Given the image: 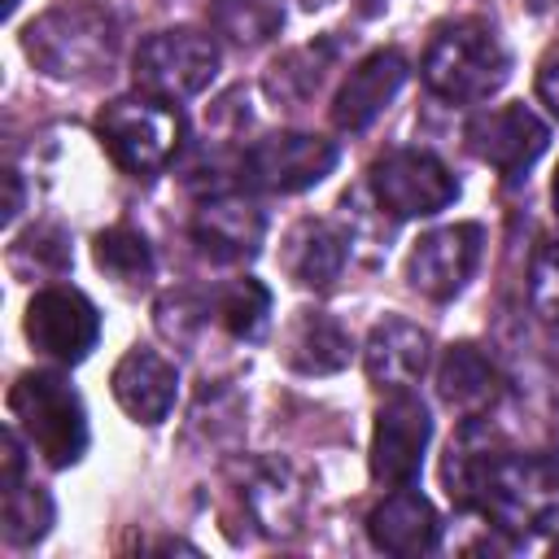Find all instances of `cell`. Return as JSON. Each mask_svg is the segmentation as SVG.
Here are the masks:
<instances>
[{"label":"cell","instance_id":"cell-1","mask_svg":"<svg viewBox=\"0 0 559 559\" xmlns=\"http://www.w3.org/2000/svg\"><path fill=\"white\" fill-rule=\"evenodd\" d=\"M476 424L480 419H467L459 445H450V459H445L450 498H459L463 507H476L507 537H533L555 528L559 459L498 450L489 437H480Z\"/></svg>","mask_w":559,"mask_h":559},{"label":"cell","instance_id":"cell-2","mask_svg":"<svg viewBox=\"0 0 559 559\" xmlns=\"http://www.w3.org/2000/svg\"><path fill=\"white\" fill-rule=\"evenodd\" d=\"M118 35L105 0H57L22 31V52L48 79H92L118 57Z\"/></svg>","mask_w":559,"mask_h":559},{"label":"cell","instance_id":"cell-3","mask_svg":"<svg viewBox=\"0 0 559 559\" xmlns=\"http://www.w3.org/2000/svg\"><path fill=\"white\" fill-rule=\"evenodd\" d=\"M419 74L432 96H441L450 105H480L507 83L511 52L489 22L459 17V22H445L428 39Z\"/></svg>","mask_w":559,"mask_h":559},{"label":"cell","instance_id":"cell-4","mask_svg":"<svg viewBox=\"0 0 559 559\" xmlns=\"http://www.w3.org/2000/svg\"><path fill=\"white\" fill-rule=\"evenodd\" d=\"M9 415L31 450L52 463L70 467L87 454V411L83 397L57 371H26L9 389Z\"/></svg>","mask_w":559,"mask_h":559},{"label":"cell","instance_id":"cell-5","mask_svg":"<svg viewBox=\"0 0 559 559\" xmlns=\"http://www.w3.org/2000/svg\"><path fill=\"white\" fill-rule=\"evenodd\" d=\"M96 135L127 175H157L183 144V114L162 96H118L100 109Z\"/></svg>","mask_w":559,"mask_h":559},{"label":"cell","instance_id":"cell-6","mask_svg":"<svg viewBox=\"0 0 559 559\" xmlns=\"http://www.w3.org/2000/svg\"><path fill=\"white\" fill-rule=\"evenodd\" d=\"M367 188L393 218H428L459 201V179L437 153L424 148H393L376 157L367 170Z\"/></svg>","mask_w":559,"mask_h":559},{"label":"cell","instance_id":"cell-7","mask_svg":"<svg viewBox=\"0 0 559 559\" xmlns=\"http://www.w3.org/2000/svg\"><path fill=\"white\" fill-rule=\"evenodd\" d=\"M135 87L162 100H183L197 96L214 83L218 74V48L210 35L175 26V31H157L135 48Z\"/></svg>","mask_w":559,"mask_h":559},{"label":"cell","instance_id":"cell-8","mask_svg":"<svg viewBox=\"0 0 559 559\" xmlns=\"http://www.w3.org/2000/svg\"><path fill=\"white\" fill-rule=\"evenodd\" d=\"M336 166V144L306 131H280L258 140L240 157V179L262 192H301L328 179Z\"/></svg>","mask_w":559,"mask_h":559},{"label":"cell","instance_id":"cell-9","mask_svg":"<svg viewBox=\"0 0 559 559\" xmlns=\"http://www.w3.org/2000/svg\"><path fill=\"white\" fill-rule=\"evenodd\" d=\"M546 144H550V131L528 105L480 109L467 122V148L485 166H493L507 183H520L533 170V162L546 153Z\"/></svg>","mask_w":559,"mask_h":559},{"label":"cell","instance_id":"cell-10","mask_svg":"<svg viewBox=\"0 0 559 559\" xmlns=\"http://www.w3.org/2000/svg\"><path fill=\"white\" fill-rule=\"evenodd\" d=\"M26 336L52 362H83L100 341V314L79 288H39L26 301Z\"/></svg>","mask_w":559,"mask_h":559},{"label":"cell","instance_id":"cell-11","mask_svg":"<svg viewBox=\"0 0 559 559\" xmlns=\"http://www.w3.org/2000/svg\"><path fill=\"white\" fill-rule=\"evenodd\" d=\"M432 437V419L424 411V402L406 389H397L380 411H376V428H371V476L389 489H402L419 476L424 467V450Z\"/></svg>","mask_w":559,"mask_h":559},{"label":"cell","instance_id":"cell-12","mask_svg":"<svg viewBox=\"0 0 559 559\" xmlns=\"http://www.w3.org/2000/svg\"><path fill=\"white\" fill-rule=\"evenodd\" d=\"M480 245H485V231L476 223H450V227L424 231L406 258L411 288L432 301H450L472 280L480 262Z\"/></svg>","mask_w":559,"mask_h":559},{"label":"cell","instance_id":"cell-13","mask_svg":"<svg viewBox=\"0 0 559 559\" xmlns=\"http://www.w3.org/2000/svg\"><path fill=\"white\" fill-rule=\"evenodd\" d=\"M406 83V57L397 48H380V52H367L341 83L336 100H332V122L341 131H367L389 105L393 96L402 92Z\"/></svg>","mask_w":559,"mask_h":559},{"label":"cell","instance_id":"cell-14","mask_svg":"<svg viewBox=\"0 0 559 559\" xmlns=\"http://www.w3.org/2000/svg\"><path fill=\"white\" fill-rule=\"evenodd\" d=\"M240 498L266 537H293L306 520V480L284 459H253L245 467Z\"/></svg>","mask_w":559,"mask_h":559},{"label":"cell","instance_id":"cell-15","mask_svg":"<svg viewBox=\"0 0 559 559\" xmlns=\"http://www.w3.org/2000/svg\"><path fill=\"white\" fill-rule=\"evenodd\" d=\"M114 397H118V406H122L135 424L157 428V424L170 415L175 397H179V371H175V362L162 358L157 349L135 345V349H127V354L118 358V367H114Z\"/></svg>","mask_w":559,"mask_h":559},{"label":"cell","instance_id":"cell-16","mask_svg":"<svg viewBox=\"0 0 559 559\" xmlns=\"http://www.w3.org/2000/svg\"><path fill=\"white\" fill-rule=\"evenodd\" d=\"M192 240L214 262H249L266 240V218L245 197H210L192 218Z\"/></svg>","mask_w":559,"mask_h":559},{"label":"cell","instance_id":"cell-17","mask_svg":"<svg viewBox=\"0 0 559 559\" xmlns=\"http://www.w3.org/2000/svg\"><path fill=\"white\" fill-rule=\"evenodd\" d=\"M428 332L402 314H384L371 332H367V345H362V362H367V380L376 389H411L424 367H428Z\"/></svg>","mask_w":559,"mask_h":559},{"label":"cell","instance_id":"cell-18","mask_svg":"<svg viewBox=\"0 0 559 559\" xmlns=\"http://www.w3.org/2000/svg\"><path fill=\"white\" fill-rule=\"evenodd\" d=\"M437 533H441V520H437L432 502L411 485L393 489L367 515V537L384 555H424L437 546Z\"/></svg>","mask_w":559,"mask_h":559},{"label":"cell","instance_id":"cell-19","mask_svg":"<svg viewBox=\"0 0 559 559\" xmlns=\"http://www.w3.org/2000/svg\"><path fill=\"white\" fill-rule=\"evenodd\" d=\"M437 393L463 419H485V411L502 397V376L480 345L459 341L437 362Z\"/></svg>","mask_w":559,"mask_h":559},{"label":"cell","instance_id":"cell-20","mask_svg":"<svg viewBox=\"0 0 559 559\" xmlns=\"http://www.w3.org/2000/svg\"><path fill=\"white\" fill-rule=\"evenodd\" d=\"M349 236L323 218H301L280 249V266L301 288H332V280L345 271Z\"/></svg>","mask_w":559,"mask_h":559},{"label":"cell","instance_id":"cell-21","mask_svg":"<svg viewBox=\"0 0 559 559\" xmlns=\"http://www.w3.org/2000/svg\"><path fill=\"white\" fill-rule=\"evenodd\" d=\"M349 332L328 310H297L280 336V358L301 376H332L349 362Z\"/></svg>","mask_w":559,"mask_h":559},{"label":"cell","instance_id":"cell-22","mask_svg":"<svg viewBox=\"0 0 559 559\" xmlns=\"http://www.w3.org/2000/svg\"><path fill=\"white\" fill-rule=\"evenodd\" d=\"M210 26L236 48H258L280 35L284 4L280 0H210Z\"/></svg>","mask_w":559,"mask_h":559},{"label":"cell","instance_id":"cell-23","mask_svg":"<svg viewBox=\"0 0 559 559\" xmlns=\"http://www.w3.org/2000/svg\"><path fill=\"white\" fill-rule=\"evenodd\" d=\"M96 253V266L118 284V288H144L153 280V253H148V240L135 231V227H105L92 245Z\"/></svg>","mask_w":559,"mask_h":559},{"label":"cell","instance_id":"cell-24","mask_svg":"<svg viewBox=\"0 0 559 559\" xmlns=\"http://www.w3.org/2000/svg\"><path fill=\"white\" fill-rule=\"evenodd\" d=\"M210 306H214V319L236 341H258L266 332V323H271V293H266V284H258L249 275L231 280L227 288H218Z\"/></svg>","mask_w":559,"mask_h":559},{"label":"cell","instance_id":"cell-25","mask_svg":"<svg viewBox=\"0 0 559 559\" xmlns=\"http://www.w3.org/2000/svg\"><path fill=\"white\" fill-rule=\"evenodd\" d=\"M52 524V498L39 485H4V542L35 546Z\"/></svg>","mask_w":559,"mask_h":559},{"label":"cell","instance_id":"cell-26","mask_svg":"<svg viewBox=\"0 0 559 559\" xmlns=\"http://www.w3.org/2000/svg\"><path fill=\"white\" fill-rule=\"evenodd\" d=\"M323 66H328V48H319V52H314V48H297V52H288L284 61L271 66L266 92H271L275 100H306V96L319 87Z\"/></svg>","mask_w":559,"mask_h":559},{"label":"cell","instance_id":"cell-27","mask_svg":"<svg viewBox=\"0 0 559 559\" xmlns=\"http://www.w3.org/2000/svg\"><path fill=\"white\" fill-rule=\"evenodd\" d=\"M528 301L546 323H559V240L537 249L528 266Z\"/></svg>","mask_w":559,"mask_h":559},{"label":"cell","instance_id":"cell-28","mask_svg":"<svg viewBox=\"0 0 559 559\" xmlns=\"http://www.w3.org/2000/svg\"><path fill=\"white\" fill-rule=\"evenodd\" d=\"M210 314H214V306H205V301H197V297H183V293L157 301V328H162L170 341H192L197 328H205Z\"/></svg>","mask_w":559,"mask_h":559},{"label":"cell","instance_id":"cell-29","mask_svg":"<svg viewBox=\"0 0 559 559\" xmlns=\"http://www.w3.org/2000/svg\"><path fill=\"white\" fill-rule=\"evenodd\" d=\"M26 258H35V271H52V275L70 266V249H66L61 236L48 231V227H44V231H26V236L9 249V266H22Z\"/></svg>","mask_w":559,"mask_h":559},{"label":"cell","instance_id":"cell-30","mask_svg":"<svg viewBox=\"0 0 559 559\" xmlns=\"http://www.w3.org/2000/svg\"><path fill=\"white\" fill-rule=\"evenodd\" d=\"M537 96H542V105L559 118V61H550V66L537 74Z\"/></svg>","mask_w":559,"mask_h":559},{"label":"cell","instance_id":"cell-31","mask_svg":"<svg viewBox=\"0 0 559 559\" xmlns=\"http://www.w3.org/2000/svg\"><path fill=\"white\" fill-rule=\"evenodd\" d=\"M4 183H9V201H4V223L17 218L22 210V183H17V170H4Z\"/></svg>","mask_w":559,"mask_h":559},{"label":"cell","instance_id":"cell-32","mask_svg":"<svg viewBox=\"0 0 559 559\" xmlns=\"http://www.w3.org/2000/svg\"><path fill=\"white\" fill-rule=\"evenodd\" d=\"M550 201H555V214H559V170H555V183H550Z\"/></svg>","mask_w":559,"mask_h":559},{"label":"cell","instance_id":"cell-33","mask_svg":"<svg viewBox=\"0 0 559 559\" xmlns=\"http://www.w3.org/2000/svg\"><path fill=\"white\" fill-rule=\"evenodd\" d=\"M17 9V0H4V13H13Z\"/></svg>","mask_w":559,"mask_h":559},{"label":"cell","instance_id":"cell-34","mask_svg":"<svg viewBox=\"0 0 559 559\" xmlns=\"http://www.w3.org/2000/svg\"><path fill=\"white\" fill-rule=\"evenodd\" d=\"M301 4H306V9H314V4H323V0H301Z\"/></svg>","mask_w":559,"mask_h":559}]
</instances>
